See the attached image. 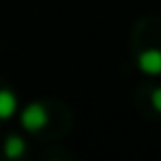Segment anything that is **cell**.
<instances>
[{"instance_id": "6da1fadb", "label": "cell", "mask_w": 161, "mask_h": 161, "mask_svg": "<svg viewBox=\"0 0 161 161\" xmlns=\"http://www.w3.org/2000/svg\"><path fill=\"white\" fill-rule=\"evenodd\" d=\"M47 124V108L42 104H29L22 113V126L27 130H40Z\"/></svg>"}, {"instance_id": "7a4b0ae2", "label": "cell", "mask_w": 161, "mask_h": 161, "mask_svg": "<svg viewBox=\"0 0 161 161\" xmlns=\"http://www.w3.org/2000/svg\"><path fill=\"white\" fill-rule=\"evenodd\" d=\"M139 69L148 75H161V51L148 49L139 55Z\"/></svg>"}, {"instance_id": "3957f363", "label": "cell", "mask_w": 161, "mask_h": 161, "mask_svg": "<svg viewBox=\"0 0 161 161\" xmlns=\"http://www.w3.org/2000/svg\"><path fill=\"white\" fill-rule=\"evenodd\" d=\"M16 108H18V99H16V95H14L11 91L3 88V91H0V119L11 117V115L16 113Z\"/></svg>"}, {"instance_id": "277c9868", "label": "cell", "mask_w": 161, "mask_h": 161, "mask_svg": "<svg viewBox=\"0 0 161 161\" xmlns=\"http://www.w3.org/2000/svg\"><path fill=\"white\" fill-rule=\"evenodd\" d=\"M22 152H25V141L20 137H7V141H5V154L11 157V159H16Z\"/></svg>"}, {"instance_id": "5b68a950", "label": "cell", "mask_w": 161, "mask_h": 161, "mask_svg": "<svg viewBox=\"0 0 161 161\" xmlns=\"http://www.w3.org/2000/svg\"><path fill=\"white\" fill-rule=\"evenodd\" d=\"M152 106L161 113V88H154V93H152Z\"/></svg>"}]
</instances>
